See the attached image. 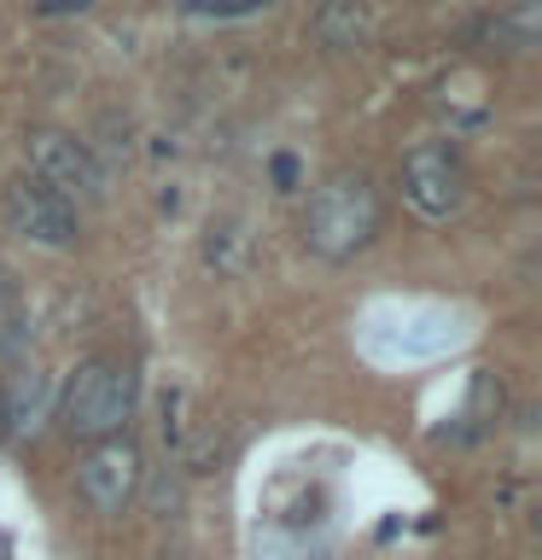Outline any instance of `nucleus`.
I'll use <instances>...</instances> for the list:
<instances>
[{
	"label": "nucleus",
	"mask_w": 542,
	"mask_h": 560,
	"mask_svg": "<svg viewBox=\"0 0 542 560\" xmlns=\"http://www.w3.org/2000/svg\"><path fill=\"white\" fill-rule=\"evenodd\" d=\"M274 182H280V187L297 182V164H292V158H274Z\"/></svg>",
	"instance_id": "nucleus-13"
},
{
	"label": "nucleus",
	"mask_w": 542,
	"mask_h": 560,
	"mask_svg": "<svg viewBox=\"0 0 542 560\" xmlns=\"http://www.w3.org/2000/svg\"><path fill=\"white\" fill-rule=\"evenodd\" d=\"M490 35H496L502 47H537V35H542V0H514V7H502L496 18H490Z\"/></svg>",
	"instance_id": "nucleus-9"
},
{
	"label": "nucleus",
	"mask_w": 542,
	"mask_h": 560,
	"mask_svg": "<svg viewBox=\"0 0 542 560\" xmlns=\"http://www.w3.org/2000/svg\"><path fill=\"white\" fill-rule=\"evenodd\" d=\"M181 7L199 12V18H245V12L269 7V0H181Z\"/></svg>",
	"instance_id": "nucleus-12"
},
{
	"label": "nucleus",
	"mask_w": 542,
	"mask_h": 560,
	"mask_svg": "<svg viewBox=\"0 0 542 560\" xmlns=\"http://www.w3.org/2000/svg\"><path fill=\"white\" fill-rule=\"evenodd\" d=\"M385 222V205H379V187L367 170H332L321 187L309 192V210H304V245L327 262H344L356 257L367 240L379 234Z\"/></svg>",
	"instance_id": "nucleus-1"
},
{
	"label": "nucleus",
	"mask_w": 542,
	"mask_h": 560,
	"mask_svg": "<svg viewBox=\"0 0 542 560\" xmlns=\"http://www.w3.org/2000/svg\"><path fill=\"white\" fill-rule=\"evenodd\" d=\"M157 560H175V555H157Z\"/></svg>",
	"instance_id": "nucleus-14"
},
{
	"label": "nucleus",
	"mask_w": 542,
	"mask_h": 560,
	"mask_svg": "<svg viewBox=\"0 0 542 560\" xmlns=\"http://www.w3.org/2000/svg\"><path fill=\"white\" fill-rule=\"evenodd\" d=\"M402 199H409L420 217H432V222H444L461 210L467 199V170H461V158H455L444 140H420V147L402 158Z\"/></svg>",
	"instance_id": "nucleus-5"
},
{
	"label": "nucleus",
	"mask_w": 542,
	"mask_h": 560,
	"mask_svg": "<svg viewBox=\"0 0 542 560\" xmlns=\"http://www.w3.org/2000/svg\"><path fill=\"white\" fill-rule=\"evenodd\" d=\"M42 402H47V385H42V374H17L12 380V392H7V402H0V420H7V438H30L35 432V420H42Z\"/></svg>",
	"instance_id": "nucleus-8"
},
{
	"label": "nucleus",
	"mask_w": 542,
	"mask_h": 560,
	"mask_svg": "<svg viewBox=\"0 0 542 560\" xmlns=\"http://www.w3.org/2000/svg\"><path fill=\"white\" fill-rule=\"evenodd\" d=\"M502 415V380L490 374V368H479V374H472V427H490V420Z\"/></svg>",
	"instance_id": "nucleus-11"
},
{
	"label": "nucleus",
	"mask_w": 542,
	"mask_h": 560,
	"mask_svg": "<svg viewBox=\"0 0 542 560\" xmlns=\"http://www.w3.org/2000/svg\"><path fill=\"white\" fill-rule=\"evenodd\" d=\"M0 210H7L12 234H24L30 245H52V252L76 245V205H70L64 192H52L47 182H35L30 170L7 182V192H0Z\"/></svg>",
	"instance_id": "nucleus-4"
},
{
	"label": "nucleus",
	"mask_w": 542,
	"mask_h": 560,
	"mask_svg": "<svg viewBox=\"0 0 542 560\" xmlns=\"http://www.w3.org/2000/svg\"><path fill=\"white\" fill-rule=\"evenodd\" d=\"M76 485H82V497L94 502L99 514H122V508L134 502V490H140V450H134V438L117 432V438L87 444L82 467H76Z\"/></svg>",
	"instance_id": "nucleus-6"
},
{
	"label": "nucleus",
	"mask_w": 542,
	"mask_h": 560,
	"mask_svg": "<svg viewBox=\"0 0 542 560\" xmlns=\"http://www.w3.org/2000/svg\"><path fill=\"white\" fill-rule=\"evenodd\" d=\"M24 345H30V310L12 280H0V350H24Z\"/></svg>",
	"instance_id": "nucleus-10"
},
{
	"label": "nucleus",
	"mask_w": 542,
	"mask_h": 560,
	"mask_svg": "<svg viewBox=\"0 0 542 560\" xmlns=\"http://www.w3.org/2000/svg\"><path fill=\"white\" fill-rule=\"evenodd\" d=\"M374 35V7L367 0H321L315 12V42L327 52H356Z\"/></svg>",
	"instance_id": "nucleus-7"
},
{
	"label": "nucleus",
	"mask_w": 542,
	"mask_h": 560,
	"mask_svg": "<svg viewBox=\"0 0 542 560\" xmlns=\"http://www.w3.org/2000/svg\"><path fill=\"white\" fill-rule=\"evenodd\" d=\"M24 158H30V175L35 182H47L52 192H64L70 205L76 199H105V170H99V158L87 152V140H76L70 129H30L24 135Z\"/></svg>",
	"instance_id": "nucleus-3"
},
{
	"label": "nucleus",
	"mask_w": 542,
	"mask_h": 560,
	"mask_svg": "<svg viewBox=\"0 0 542 560\" xmlns=\"http://www.w3.org/2000/svg\"><path fill=\"white\" fill-rule=\"evenodd\" d=\"M134 397H140V374L129 362L87 357L59 392V420H64L70 438L99 444V438H117L134 420Z\"/></svg>",
	"instance_id": "nucleus-2"
}]
</instances>
